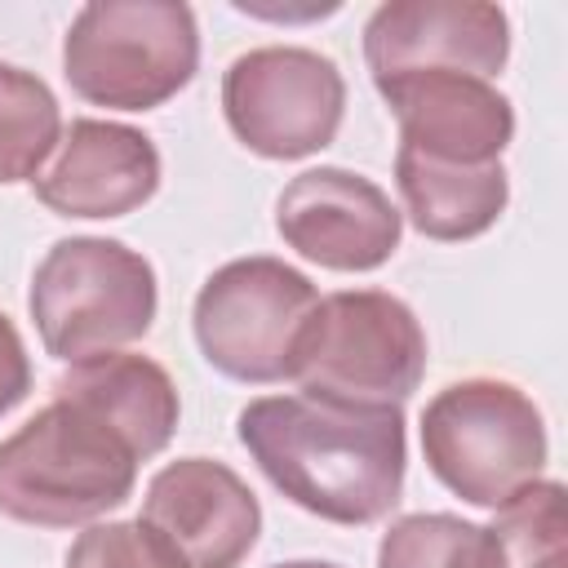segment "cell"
<instances>
[{"mask_svg":"<svg viewBox=\"0 0 568 568\" xmlns=\"http://www.w3.org/2000/svg\"><path fill=\"white\" fill-rule=\"evenodd\" d=\"M235 435L266 484L315 519L364 528L390 515L404 493V408L262 395L240 408Z\"/></svg>","mask_w":568,"mask_h":568,"instance_id":"obj_1","label":"cell"},{"mask_svg":"<svg viewBox=\"0 0 568 568\" xmlns=\"http://www.w3.org/2000/svg\"><path fill=\"white\" fill-rule=\"evenodd\" d=\"M138 466L115 426L53 395L0 439V515L31 528H89L133 497Z\"/></svg>","mask_w":568,"mask_h":568,"instance_id":"obj_2","label":"cell"},{"mask_svg":"<svg viewBox=\"0 0 568 568\" xmlns=\"http://www.w3.org/2000/svg\"><path fill=\"white\" fill-rule=\"evenodd\" d=\"M200 71V27L182 0H93L62 36V75L106 111H155Z\"/></svg>","mask_w":568,"mask_h":568,"instance_id":"obj_3","label":"cell"},{"mask_svg":"<svg viewBox=\"0 0 568 568\" xmlns=\"http://www.w3.org/2000/svg\"><path fill=\"white\" fill-rule=\"evenodd\" d=\"M27 311L36 320L40 346L62 364L124 351L155 324V266L124 240H58L31 275Z\"/></svg>","mask_w":568,"mask_h":568,"instance_id":"obj_4","label":"cell"},{"mask_svg":"<svg viewBox=\"0 0 568 568\" xmlns=\"http://www.w3.org/2000/svg\"><path fill=\"white\" fill-rule=\"evenodd\" d=\"M422 457L430 475L466 506L497 510L541 479L550 439L528 390L501 377H462L422 408Z\"/></svg>","mask_w":568,"mask_h":568,"instance_id":"obj_5","label":"cell"},{"mask_svg":"<svg viewBox=\"0 0 568 568\" xmlns=\"http://www.w3.org/2000/svg\"><path fill=\"white\" fill-rule=\"evenodd\" d=\"M320 288L284 257H235L217 266L191 306V333L209 368L244 386L297 377Z\"/></svg>","mask_w":568,"mask_h":568,"instance_id":"obj_6","label":"cell"},{"mask_svg":"<svg viewBox=\"0 0 568 568\" xmlns=\"http://www.w3.org/2000/svg\"><path fill=\"white\" fill-rule=\"evenodd\" d=\"M426 377V328L417 311L386 288H342L320 297L302 359V395L355 404V408H404Z\"/></svg>","mask_w":568,"mask_h":568,"instance_id":"obj_7","label":"cell"},{"mask_svg":"<svg viewBox=\"0 0 568 568\" xmlns=\"http://www.w3.org/2000/svg\"><path fill=\"white\" fill-rule=\"evenodd\" d=\"M222 115L244 151L262 160H306L337 138L346 80L320 49L262 44L226 67Z\"/></svg>","mask_w":568,"mask_h":568,"instance_id":"obj_8","label":"cell"},{"mask_svg":"<svg viewBox=\"0 0 568 568\" xmlns=\"http://www.w3.org/2000/svg\"><path fill=\"white\" fill-rule=\"evenodd\" d=\"M275 231L306 262L342 275H364L395 257L404 217L373 178L320 164L297 173L280 191Z\"/></svg>","mask_w":568,"mask_h":568,"instance_id":"obj_9","label":"cell"},{"mask_svg":"<svg viewBox=\"0 0 568 568\" xmlns=\"http://www.w3.org/2000/svg\"><path fill=\"white\" fill-rule=\"evenodd\" d=\"M510 58V18L484 0H386L364 22L373 84L422 71L497 80Z\"/></svg>","mask_w":568,"mask_h":568,"instance_id":"obj_10","label":"cell"},{"mask_svg":"<svg viewBox=\"0 0 568 568\" xmlns=\"http://www.w3.org/2000/svg\"><path fill=\"white\" fill-rule=\"evenodd\" d=\"M186 568H240L262 537L253 488L213 457H178L146 484L142 515Z\"/></svg>","mask_w":568,"mask_h":568,"instance_id":"obj_11","label":"cell"},{"mask_svg":"<svg viewBox=\"0 0 568 568\" xmlns=\"http://www.w3.org/2000/svg\"><path fill=\"white\" fill-rule=\"evenodd\" d=\"M160 151L142 129L120 120H71L31 191L58 217L111 222L138 213L160 191Z\"/></svg>","mask_w":568,"mask_h":568,"instance_id":"obj_12","label":"cell"},{"mask_svg":"<svg viewBox=\"0 0 568 568\" xmlns=\"http://www.w3.org/2000/svg\"><path fill=\"white\" fill-rule=\"evenodd\" d=\"M399 124V151L448 164H497L515 138L510 98L479 75L422 71L377 84Z\"/></svg>","mask_w":568,"mask_h":568,"instance_id":"obj_13","label":"cell"},{"mask_svg":"<svg viewBox=\"0 0 568 568\" xmlns=\"http://www.w3.org/2000/svg\"><path fill=\"white\" fill-rule=\"evenodd\" d=\"M53 395L75 399L89 413H98L106 426H115L124 444L138 453V462H151L155 453H164L182 417V399L164 364L133 351H111V355L67 364L53 377Z\"/></svg>","mask_w":568,"mask_h":568,"instance_id":"obj_14","label":"cell"},{"mask_svg":"<svg viewBox=\"0 0 568 568\" xmlns=\"http://www.w3.org/2000/svg\"><path fill=\"white\" fill-rule=\"evenodd\" d=\"M395 186L404 200V213L417 235L439 244H462L497 226V217L510 204V178L506 164H448L395 151Z\"/></svg>","mask_w":568,"mask_h":568,"instance_id":"obj_15","label":"cell"},{"mask_svg":"<svg viewBox=\"0 0 568 568\" xmlns=\"http://www.w3.org/2000/svg\"><path fill=\"white\" fill-rule=\"evenodd\" d=\"M377 568H510L497 532L488 524L417 510L390 519L377 541Z\"/></svg>","mask_w":568,"mask_h":568,"instance_id":"obj_16","label":"cell"},{"mask_svg":"<svg viewBox=\"0 0 568 568\" xmlns=\"http://www.w3.org/2000/svg\"><path fill=\"white\" fill-rule=\"evenodd\" d=\"M62 142V106L53 89L13 62H0V186L36 182Z\"/></svg>","mask_w":568,"mask_h":568,"instance_id":"obj_17","label":"cell"},{"mask_svg":"<svg viewBox=\"0 0 568 568\" xmlns=\"http://www.w3.org/2000/svg\"><path fill=\"white\" fill-rule=\"evenodd\" d=\"M506 550L510 568H537L568 546V515H564V484L559 479H532L515 497H506L493 510L488 524Z\"/></svg>","mask_w":568,"mask_h":568,"instance_id":"obj_18","label":"cell"},{"mask_svg":"<svg viewBox=\"0 0 568 568\" xmlns=\"http://www.w3.org/2000/svg\"><path fill=\"white\" fill-rule=\"evenodd\" d=\"M62 568H186V564L142 519H106V524L98 519L71 541Z\"/></svg>","mask_w":568,"mask_h":568,"instance_id":"obj_19","label":"cell"},{"mask_svg":"<svg viewBox=\"0 0 568 568\" xmlns=\"http://www.w3.org/2000/svg\"><path fill=\"white\" fill-rule=\"evenodd\" d=\"M31 390V359L22 346V333L0 311V417H9Z\"/></svg>","mask_w":568,"mask_h":568,"instance_id":"obj_20","label":"cell"},{"mask_svg":"<svg viewBox=\"0 0 568 568\" xmlns=\"http://www.w3.org/2000/svg\"><path fill=\"white\" fill-rule=\"evenodd\" d=\"M271 568H342L333 559H284V564H271Z\"/></svg>","mask_w":568,"mask_h":568,"instance_id":"obj_21","label":"cell"},{"mask_svg":"<svg viewBox=\"0 0 568 568\" xmlns=\"http://www.w3.org/2000/svg\"><path fill=\"white\" fill-rule=\"evenodd\" d=\"M537 568H564V555H555V559H546V564H537Z\"/></svg>","mask_w":568,"mask_h":568,"instance_id":"obj_22","label":"cell"}]
</instances>
